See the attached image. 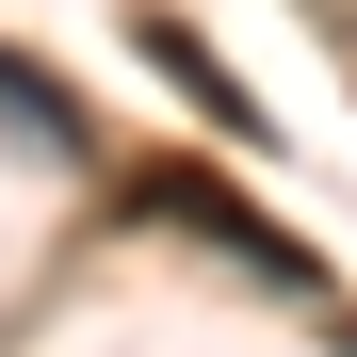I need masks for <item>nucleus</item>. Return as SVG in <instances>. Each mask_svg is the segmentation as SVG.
Instances as JSON below:
<instances>
[{
	"instance_id": "f257e3e1",
	"label": "nucleus",
	"mask_w": 357,
	"mask_h": 357,
	"mask_svg": "<svg viewBox=\"0 0 357 357\" xmlns=\"http://www.w3.org/2000/svg\"><path fill=\"white\" fill-rule=\"evenodd\" d=\"M130 49H146V66H162L178 98H195V114H211V130H260V98L211 66V33H195V17H162V0H146V17H130Z\"/></svg>"
},
{
	"instance_id": "f03ea898",
	"label": "nucleus",
	"mask_w": 357,
	"mask_h": 357,
	"mask_svg": "<svg viewBox=\"0 0 357 357\" xmlns=\"http://www.w3.org/2000/svg\"><path fill=\"white\" fill-rule=\"evenodd\" d=\"M146 211H178V227H211V244H227V260H260V276H309V260H292V227H260L244 195H211L195 162H178V178H146Z\"/></svg>"
},
{
	"instance_id": "7ed1b4c3",
	"label": "nucleus",
	"mask_w": 357,
	"mask_h": 357,
	"mask_svg": "<svg viewBox=\"0 0 357 357\" xmlns=\"http://www.w3.org/2000/svg\"><path fill=\"white\" fill-rule=\"evenodd\" d=\"M0 114H17V146H82V98H66V82H33L17 49H0Z\"/></svg>"
}]
</instances>
